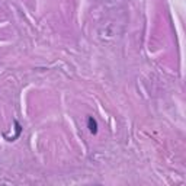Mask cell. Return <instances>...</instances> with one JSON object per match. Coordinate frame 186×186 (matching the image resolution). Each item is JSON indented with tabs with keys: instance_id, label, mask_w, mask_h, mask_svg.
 <instances>
[{
	"instance_id": "1",
	"label": "cell",
	"mask_w": 186,
	"mask_h": 186,
	"mask_svg": "<svg viewBox=\"0 0 186 186\" xmlns=\"http://www.w3.org/2000/svg\"><path fill=\"white\" fill-rule=\"evenodd\" d=\"M89 122H90V131H92V132H96V122L93 121L92 118L89 119Z\"/></svg>"
}]
</instances>
